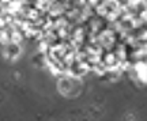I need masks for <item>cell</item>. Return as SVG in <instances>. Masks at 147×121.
Returning a JSON list of instances; mask_svg holds the SVG:
<instances>
[{"label": "cell", "mask_w": 147, "mask_h": 121, "mask_svg": "<svg viewBox=\"0 0 147 121\" xmlns=\"http://www.w3.org/2000/svg\"><path fill=\"white\" fill-rule=\"evenodd\" d=\"M21 45L15 44V42H8L7 45H4V56L10 60H15L19 54H21Z\"/></svg>", "instance_id": "cell-1"}, {"label": "cell", "mask_w": 147, "mask_h": 121, "mask_svg": "<svg viewBox=\"0 0 147 121\" xmlns=\"http://www.w3.org/2000/svg\"><path fill=\"white\" fill-rule=\"evenodd\" d=\"M10 1H12V0H1V3H3V4H8Z\"/></svg>", "instance_id": "cell-2"}]
</instances>
